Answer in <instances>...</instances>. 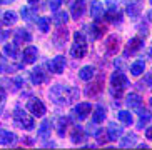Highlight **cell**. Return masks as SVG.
Listing matches in <instances>:
<instances>
[{
    "instance_id": "6da1fadb",
    "label": "cell",
    "mask_w": 152,
    "mask_h": 150,
    "mask_svg": "<svg viewBox=\"0 0 152 150\" xmlns=\"http://www.w3.org/2000/svg\"><path fill=\"white\" fill-rule=\"evenodd\" d=\"M49 97L57 105H69V103H74L79 98V90L58 84V85H54V87L50 88Z\"/></svg>"
},
{
    "instance_id": "7a4b0ae2",
    "label": "cell",
    "mask_w": 152,
    "mask_h": 150,
    "mask_svg": "<svg viewBox=\"0 0 152 150\" xmlns=\"http://www.w3.org/2000/svg\"><path fill=\"white\" fill-rule=\"evenodd\" d=\"M70 53H72V57H75V58H82L87 53V39L82 35L80 32L74 33V47H72Z\"/></svg>"
},
{
    "instance_id": "3957f363",
    "label": "cell",
    "mask_w": 152,
    "mask_h": 150,
    "mask_svg": "<svg viewBox=\"0 0 152 150\" xmlns=\"http://www.w3.org/2000/svg\"><path fill=\"white\" fill-rule=\"evenodd\" d=\"M14 120L18 127H22L23 130H32L35 127V122L32 117H28L27 112H23L22 108H15L14 110Z\"/></svg>"
},
{
    "instance_id": "277c9868",
    "label": "cell",
    "mask_w": 152,
    "mask_h": 150,
    "mask_svg": "<svg viewBox=\"0 0 152 150\" xmlns=\"http://www.w3.org/2000/svg\"><path fill=\"white\" fill-rule=\"evenodd\" d=\"M142 47H144V39H142V37H134V39H130L129 42H127L124 55H125V57L134 55V53H137Z\"/></svg>"
},
{
    "instance_id": "5b68a950",
    "label": "cell",
    "mask_w": 152,
    "mask_h": 150,
    "mask_svg": "<svg viewBox=\"0 0 152 150\" xmlns=\"http://www.w3.org/2000/svg\"><path fill=\"white\" fill-rule=\"evenodd\" d=\"M27 108L30 110V114L35 115V117H44L45 112H47L45 105L42 103V100H39V98H30L28 103H27Z\"/></svg>"
},
{
    "instance_id": "8992f818",
    "label": "cell",
    "mask_w": 152,
    "mask_h": 150,
    "mask_svg": "<svg viewBox=\"0 0 152 150\" xmlns=\"http://www.w3.org/2000/svg\"><path fill=\"white\" fill-rule=\"evenodd\" d=\"M110 84L114 88H117V90H122V88L129 87V80H127V77H125L122 72H114L110 77Z\"/></svg>"
},
{
    "instance_id": "52a82bcc",
    "label": "cell",
    "mask_w": 152,
    "mask_h": 150,
    "mask_svg": "<svg viewBox=\"0 0 152 150\" xmlns=\"http://www.w3.org/2000/svg\"><path fill=\"white\" fill-rule=\"evenodd\" d=\"M65 63H67L65 58H64L62 55H57V57H54L49 63H47V67H49V70L52 72V74H62L64 68H65Z\"/></svg>"
},
{
    "instance_id": "ba28073f",
    "label": "cell",
    "mask_w": 152,
    "mask_h": 150,
    "mask_svg": "<svg viewBox=\"0 0 152 150\" xmlns=\"http://www.w3.org/2000/svg\"><path fill=\"white\" fill-rule=\"evenodd\" d=\"M90 110H92V105L87 103V102H82V103H77V107L74 108V115H75V119H79V120H85L89 117Z\"/></svg>"
},
{
    "instance_id": "9c48e42d",
    "label": "cell",
    "mask_w": 152,
    "mask_h": 150,
    "mask_svg": "<svg viewBox=\"0 0 152 150\" xmlns=\"http://www.w3.org/2000/svg\"><path fill=\"white\" fill-rule=\"evenodd\" d=\"M85 12V2L84 0H75V2H72L70 5V15L74 20H77V18H80L82 15H84Z\"/></svg>"
},
{
    "instance_id": "30bf717a",
    "label": "cell",
    "mask_w": 152,
    "mask_h": 150,
    "mask_svg": "<svg viewBox=\"0 0 152 150\" xmlns=\"http://www.w3.org/2000/svg\"><path fill=\"white\" fill-rule=\"evenodd\" d=\"M17 142V135L10 130L0 128V145H14Z\"/></svg>"
},
{
    "instance_id": "8fae6325",
    "label": "cell",
    "mask_w": 152,
    "mask_h": 150,
    "mask_svg": "<svg viewBox=\"0 0 152 150\" xmlns=\"http://www.w3.org/2000/svg\"><path fill=\"white\" fill-rule=\"evenodd\" d=\"M30 77H32V84H34V85H40V84H44L45 80H47V74L44 72L42 67L34 68L32 74H30Z\"/></svg>"
},
{
    "instance_id": "7c38bea8",
    "label": "cell",
    "mask_w": 152,
    "mask_h": 150,
    "mask_svg": "<svg viewBox=\"0 0 152 150\" xmlns=\"http://www.w3.org/2000/svg\"><path fill=\"white\" fill-rule=\"evenodd\" d=\"M37 47H27V49H23V53H22V62L23 65L25 63H34L37 60Z\"/></svg>"
},
{
    "instance_id": "4fadbf2b",
    "label": "cell",
    "mask_w": 152,
    "mask_h": 150,
    "mask_svg": "<svg viewBox=\"0 0 152 150\" xmlns=\"http://www.w3.org/2000/svg\"><path fill=\"white\" fill-rule=\"evenodd\" d=\"M125 103H127V107H129V108L139 110V108L142 107V97H140V95H137V93H130L129 97H127V100H125Z\"/></svg>"
},
{
    "instance_id": "5bb4252c",
    "label": "cell",
    "mask_w": 152,
    "mask_h": 150,
    "mask_svg": "<svg viewBox=\"0 0 152 150\" xmlns=\"http://www.w3.org/2000/svg\"><path fill=\"white\" fill-rule=\"evenodd\" d=\"M107 133H109V140L115 142L117 138H119L122 133H124V128H122L121 125H117V124H110V125H109Z\"/></svg>"
},
{
    "instance_id": "9a60e30c",
    "label": "cell",
    "mask_w": 152,
    "mask_h": 150,
    "mask_svg": "<svg viewBox=\"0 0 152 150\" xmlns=\"http://www.w3.org/2000/svg\"><path fill=\"white\" fill-rule=\"evenodd\" d=\"M90 15L95 18V20H99L100 17H104V4L102 2H92V5H90Z\"/></svg>"
},
{
    "instance_id": "2e32d148",
    "label": "cell",
    "mask_w": 152,
    "mask_h": 150,
    "mask_svg": "<svg viewBox=\"0 0 152 150\" xmlns=\"http://www.w3.org/2000/svg\"><path fill=\"white\" fill-rule=\"evenodd\" d=\"M102 88H104V79H97L94 84L89 85V88H87V95H89V97H95Z\"/></svg>"
},
{
    "instance_id": "e0dca14e",
    "label": "cell",
    "mask_w": 152,
    "mask_h": 150,
    "mask_svg": "<svg viewBox=\"0 0 152 150\" xmlns=\"http://www.w3.org/2000/svg\"><path fill=\"white\" fill-rule=\"evenodd\" d=\"M139 114H140V119H139V122H137V128H142L144 125H147L149 122H151V119H152V114L147 110V108H139Z\"/></svg>"
},
{
    "instance_id": "ac0fdd59",
    "label": "cell",
    "mask_w": 152,
    "mask_h": 150,
    "mask_svg": "<svg viewBox=\"0 0 152 150\" xmlns=\"http://www.w3.org/2000/svg\"><path fill=\"white\" fill-rule=\"evenodd\" d=\"M85 137H87V135H85V132H84L82 127H75L70 133V138H72L74 143H82V142H85Z\"/></svg>"
},
{
    "instance_id": "d6986e66",
    "label": "cell",
    "mask_w": 152,
    "mask_h": 150,
    "mask_svg": "<svg viewBox=\"0 0 152 150\" xmlns=\"http://www.w3.org/2000/svg\"><path fill=\"white\" fill-rule=\"evenodd\" d=\"M90 32H92V37H94V39H100V37H104V33H105V27H104V23L94 22L90 25Z\"/></svg>"
},
{
    "instance_id": "ffe728a7",
    "label": "cell",
    "mask_w": 152,
    "mask_h": 150,
    "mask_svg": "<svg viewBox=\"0 0 152 150\" xmlns=\"http://www.w3.org/2000/svg\"><path fill=\"white\" fill-rule=\"evenodd\" d=\"M94 75H95V68L94 67H84V68H80V72H79V77H80L82 80H92L94 79Z\"/></svg>"
},
{
    "instance_id": "44dd1931",
    "label": "cell",
    "mask_w": 152,
    "mask_h": 150,
    "mask_svg": "<svg viewBox=\"0 0 152 150\" xmlns=\"http://www.w3.org/2000/svg\"><path fill=\"white\" fill-rule=\"evenodd\" d=\"M135 142H137V135H135V133H129V135H125V137L122 138L119 145H121L122 149H127V147H134Z\"/></svg>"
},
{
    "instance_id": "7402d4cb",
    "label": "cell",
    "mask_w": 152,
    "mask_h": 150,
    "mask_svg": "<svg viewBox=\"0 0 152 150\" xmlns=\"http://www.w3.org/2000/svg\"><path fill=\"white\" fill-rule=\"evenodd\" d=\"M69 20V13L65 10H55V15H54V22L57 25H64V23H67Z\"/></svg>"
},
{
    "instance_id": "603a6c76",
    "label": "cell",
    "mask_w": 152,
    "mask_h": 150,
    "mask_svg": "<svg viewBox=\"0 0 152 150\" xmlns=\"http://www.w3.org/2000/svg\"><path fill=\"white\" fill-rule=\"evenodd\" d=\"M104 119H105V107L99 105L94 110V119H92V122L94 124H100V122H104Z\"/></svg>"
},
{
    "instance_id": "cb8c5ba5",
    "label": "cell",
    "mask_w": 152,
    "mask_h": 150,
    "mask_svg": "<svg viewBox=\"0 0 152 150\" xmlns=\"http://www.w3.org/2000/svg\"><path fill=\"white\" fill-rule=\"evenodd\" d=\"M65 40H67V28H62V25H60L58 32L55 33V37H54V42L60 47V45L65 44Z\"/></svg>"
},
{
    "instance_id": "d4e9b609",
    "label": "cell",
    "mask_w": 152,
    "mask_h": 150,
    "mask_svg": "<svg viewBox=\"0 0 152 150\" xmlns=\"http://www.w3.org/2000/svg\"><path fill=\"white\" fill-rule=\"evenodd\" d=\"M144 68H145V63L142 60H137L130 65V74L134 75V77H139L140 74H144Z\"/></svg>"
},
{
    "instance_id": "484cf974",
    "label": "cell",
    "mask_w": 152,
    "mask_h": 150,
    "mask_svg": "<svg viewBox=\"0 0 152 150\" xmlns=\"http://www.w3.org/2000/svg\"><path fill=\"white\" fill-rule=\"evenodd\" d=\"M15 44H18V42H30L32 40V35L28 33L27 30H23V28H18L17 32H15Z\"/></svg>"
},
{
    "instance_id": "4316f807",
    "label": "cell",
    "mask_w": 152,
    "mask_h": 150,
    "mask_svg": "<svg viewBox=\"0 0 152 150\" xmlns=\"http://www.w3.org/2000/svg\"><path fill=\"white\" fill-rule=\"evenodd\" d=\"M22 17L25 18V20H28V22H32V20H35V13H37V9H32V7H22Z\"/></svg>"
},
{
    "instance_id": "83f0119b",
    "label": "cell",
    "mask_w": 152,
    "mask_h": 150,
    "mask_svg": "<svg viewBox=\"0 0 152 150\" xmlns=\"http://www.w3.org/2000/svg\"><path fill=\"white\" fill-rule=\"evenodd\" d=\"M5 55L10 58H17L18 57V49H17V44H7L5 45Z\"/></svg>"
},
{
    "instance_id": "f1b7e54d",
    "label": "cell",
    "mask_w": 152,
    "mask_h": 150,
    "mask_svg": "<svg viewBox=\"0 0 152 150\" xmlns=\"http://www.w3.org/2000/svg\"><path fill=\"white\" fill-rule=\"evenodd\" d=\"M117 49H119V39H117L115 35L109 37V40H107V52L109 53H115Z\"/></svg>"
},
{
    "instance_id": "f546056e",
    "label": "cell",
    "mask_w": 152,
    "mask_h": 150,
    "mask_svg": "<svg viewBox=\"0 0 152 150\" xmlns=\"http://www.w3.org/2000/svg\"><path fill=\"white\" fill-rule=\"evenodd\" d=\"M104 20L105 22H117V20H121V15L117 10H107V12H104Z\"/></svg>"
},
{
    "instance_id": "4dcf8cb0",
    "label": "cell",
    "mask_w": 152,
    "mask_h": 150,
    "mask_svg": "<svg viewBox=\"0 0 152 150\" xmlns=\"http://www.w3.org/2000/svg\"><path fill=\"white\" fill-rule=\"evenodd\" d=\"M50 135V120H44L40 125V128H39V137L45 138Z\"/></svg>"
},
{
    "instance_id": "1f68e13d",
    "label": "cell",
    "mask_w": 152,
    "mask_h": 150,
    "mask_svg": "<svg viewBox=\"0 0 152 150\" xmlns=\"http://www.w3.org/2000/svg\"><path fill=\"white\" fill-rule=\"evenodd\" d=\"M37 27L40 28V32L47 33V32L50 30V20H49L47 17H40L39 20H37Z\"/></svg>"
},
{
    "instance_id": "d6a6232c",
    "label": "cell",
    "mask_w": 152,
    "mask_h": 150,
    "mask_svg": "<svg viewBox=\"0 0 152 150\" xmlns=\"http://www.w3.org/2000/svg\"><path fill=\"white\" fill-rule=\"evenodd\" d=\"M119 120L125 125H132V114L127 110H121L119 112Z\"/></svg>"
},
{
    "instance_id": "836d02e7",
    "label": "cell",
    "mask_w": 152,
    "mask_h": 150,
    "mask_svg": "<svg viewBox=\"0 0 152 150\" xmlns=\"http://www.w3.org/2000/svg\"><path fill=\"white\" fill-rule=\"evenodd\" d=\"M4 22L7 23V25L15 23V22H17V13H15L14 10H7V12L4 13Z\"/></svg>"
},
{
    "instance_id": "e575fe53",
    "label": "cell",
    "mask_w": 152,
    "mask_h": 150,
    "mask_svg": "<svg viewBox=\"0 0 152 150\" xmlns=\"http://www.w3.org/2000/svg\"><path fill=\"white\" fill-rule=\"evenodd\" d=\"M94 135H95V138H97L99 143H105V142L109 140V137H105V130H104V128H99Z\"/></svg>"
},
{
    "instance_id": "d590c367",
    "label": "cell",
    "mask_w": 152,
    "mask_h": 150,
    "mask_svg": "<svg viewBox=\"0 0 152 150\" xmlns=\"http://www.w3.org/2000/svg\"><path fill=\"white\" fill-rule=\"evenodd\" d=\"M67 122H69V120H67V119H64V117H62V119H58V128H57V130H58V135H60V137H64V135H65Z\"/></svg>"
},
{
    "instance_id": "8d00e7d4",
    "label": "cell",
    "mask_w": 152,
    "mask_h": 150,
    "mask_svg": "<svg viewBox=\"0 0 152 150\" xmlns=\"http://www.w3.org/2000/svg\"><path fill=\"white\" fill-rule=\"evenodd\" d=\"M127 13H129L130 17H139V13H140V9H139V5H127Z\"/></svg>"
},
{
    "instance_id": "74e56055",
    "label": "cell",
    "mask_w": 152,
    "mask_h": 150,
    "mask_svg": "<svg viewBox=\"0 0 152 150\" xmlns=\"http://www.w3.org/2000/svg\"><path fill=\"white\" fill-rule=\"evenodd\" d=\"M64 0H50V10H58L60 9V5H62Z\"/></svg>"
},
{
    "instance_id": "f35d334b",
    "label": "cell",
    "mask_w": 152,
    "mask_h": 150,
    "mask_svg": "<svg viewBox=\"0 0 152 150\" xmlns=\"http://www.w3.org/2000/svg\"><path fill=\"white\" fill-rule=\"evenodd\" d=\"M5 97H7V92H5V88L0 87V114H2V107H4Z\"/></svg>"
},
{
    "instance_id": "ab89813d",
    "label": "cell",
    "mask_w": 152,
    "mask_h": 150,
    "mask_svg": "<svg viewBox=\"0 0 152 150\" xmlns=\"http://www.w3.org/2000/svg\"><path fill=\"white\" fill-rule=\"evenodd\" d=\"M105 5L109 7V10H117V2L115 0H105Z\"/></svg>"
},
{
    "instance_id": "60d3db41",
    "label": "cell",
    "mask_w": 152,
    "mask_h": 150,
    "mask_svg": "<svg viewBox=\"0 0 152 150\" xmlns=\"http://www.w3.org/2000/svg\"><path fill=\"white\" fill-rule=\"evenodd\" d=\"M10 68L7 65H5V60L2 58V55H0V74H4V72H9Z\"/></svg>"
},
{
    "instance_id": "b9f144b4",
    "label": "cell",
    "mask_w": 152,
    "mask_h": 150,
    "mask_svg": "<svg viewBox=\"0 0 152 150\" xmlns=\"http://www.w3.org/2000/svg\"><path fill=\"white\" fill-rule=\"evenodd\" d=\"M145 137H147L149 140H152V127H149L147 130H145Z\"/></svg>"
},
{
    "instance_id": "7bdbcfd3",
    "label": "cell",
    "mask_w": 152,
    "mask_h": 150,
    "mask_svg": "<svg viewBox=\"0 0 152 150\" xmlns=\"http://www.w3.org/2000/svg\"><path fill=\"white\" fill-rule=\"evenodd\" d=\"M7 37H9V32H0V42H4Z\"/></svg>"
},
{
    "instance_id": "ee69618b",
    "label": "cell",
    "mask_w": 152,
    "mask_h": 150,
    "mask_svg": "<svg viewBox=\"0 0 152 150\" xmlns=\"http://www.w3.org/2000/svg\"><path fill=\"white\" fill-rule=\"evenodd\" d=\"M145 84L152 85V74H147V77H145Z\"/></svg>"
},
{
    "instance_id": "f6af8a7d",
    "label": "cell",
    "mask_w": 152,
    "mask_h": 150,
    "mask_svg": "<svg viewBox=\"0 0 152 150\" xmlns=\"http://www.w3.org/2000/svg\"><path fill=\"white\" fill-rule=\"evenodd\" d=\"M28 2H30V4H37V2H39V0H28Z\"/></svg>"
},
{
    "instance_id": "bcb514c9",
    "label": "cell",
    "mask_w": 152,
    "mask_h": 150,
    "mask_svg": "<svg viewBox=\"0 0 152 150\" xmlns=\"http://www.w3.org/2000/svg\"><path fill=\"white\" fill-rule=\"evenodd\" d=\"M149 18H151V20H152V10H151V13H149Z\"/></svg>"
},
{
    "instance_id": "7dc6e473",
    "label": "cell",
    "mask_w": 152,
    "mask_h": 150,
    "mask_svg": "<svg viewBox=\"0 0 152 150\" xmlns=\"http://www.w3.org/2000/svg\"><path fill=\"white\" fill-rule=\"evenodd\" d=\"M4 2H7V4H9V2H15V0H4Z\"/></svg>"
},
{
    "instance_id": "c3c4849f",
    "label": "cell",
    "mask_w": 152,
    "mask_h": 150,
    "mask_svg": "<svg viewBox=\"0 0 152 150\" xmlns=\"http://www.w3.org/2000/svg\"><path fill=\"white\" fill-rule=\"evenodd\" d=\"M0 4H4V0H0Z\"/></svg>"
},
{
    "instance_id": "681fc988",
    "label": "cell",
    "mask_w": 152,
    "mask_h": 150,
    "mask_svg": "<svg viewBox=\"0 0 152 150\" xmlns=\"http://www.w3.org/2000/svg\"><path fill=\"white\" fill-rule=\"evenodd\" d=\"M151 105H152V98H151Z\"/></svg>"
},
{
    "instance_id": "f907efd6",
    "label": "cell",
    "mask_w": 152,
    "mask_h": 150,
    "mask_svg": "<svg viewBox=\"0 0 152 150\" xmlns=\"http://www.w3.org/2000/svg\"><path fill=\"white\" fill-rule=\"evenodd\" d=\"M151 4H152V0H151Z\"/></svg>"
}]
</instances>
